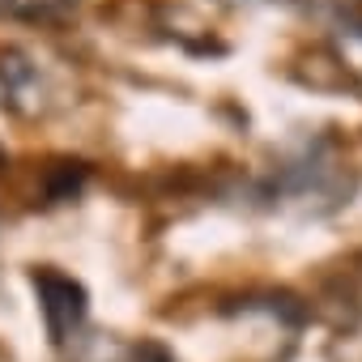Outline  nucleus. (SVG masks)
<instances>
[{"mask_svg": "<svg viewBox=\"0 0 362 362\" xmlns=\"http://www.w3.org/2000/svg\"><path fill=\"white\" fill-rule=\"evenodd\" d=\"M35 290H39V307H43V324L52 341L64 345L86 320V286L56 269H35Z\"/></svg>", "mask_w": 362, "mask_h": 362, "instance_id": "obj_1", "label": "nucleus"}, {"mask_svg": "<svg viewBox=\"0 0 362 362\" xmlns=\"http://www.w3.org/2000/svg\"><path fill=\"white\" fill-rule=\"evenodd\" d=\"M0 81H5V90H9V103L22 111V98L30 90H39V69L22 52H5L0 56Z\"/></svg>", "mask_w": 362, "mask_h": 362, "instance_id": "obj_2", "label": "nucleus"}, {"mask_svg": "<svg viewBox=\"0 0 362 362\" xmlns=\"http://www.w3.org/2000/svg\"><path fill=\"white\" fill-rule=\"evenodd\" d=\"M337 64L349 77H362V18H349L337 26Z\"/></svg>", "mask_w": 362, "mask_h": 362, "instance_id": "obj_3", "label": "nucleus"}, {"mask_svg": "<svg viewBox=\"0 0 362 362\" xmlns=\"http://www.w3.org/2000/svg\"><path fill=\"white\" fill-rule=\"evenodd\" d=\"M124 358H128V345H119L107 332L77 337V349H73V362H124Z\"/></svg>", "mask_w": 362, "mask_h": 362, "instance_id": "obj_4", "label": "nucleus"}, {"mask_svg": "<svg viewBox=\"0 0 362 362\" xmlns=\"http://www.w3.org/2000/svg\"><path fill=\"white\" fill-rule=\"evenodd\" d=\"M86 175L90 170L81 162H56L52 175H47V197L52 201H73L81 192V184H86Z\"/></svg>", "mask_w": 362, "mask_h": 362, "instance_id": "obj_5", "label": "nucleus"}, {"mask_svg": "<svg viewBox=\"0 0 362 362\" xmlns=\"http://www.w3.org/2000/svg\"><path fill=\"white\" fill-rule=\"evenodd\" d=\"M307 5L320 9V13H337L341 22H349V18L362 13V0H307Z\"/></svg>", "mask_w": 362, "mask_h": 362, "instance_id": "obj_6", "label": "nucleus"}, {"mask_svg": "<svg viewBox=\"0 0 362 362\" xmlns=\"http://www.w3.org/2000/svg\"><path fill=\"white\" fill-rule=\"evenodd\" d=\"M128 358H132V362H175V358H170V349H166V345H158V341H141L136 349H128Z\"/></svg>", "mask_w": 362, "mask_h": 362, "instance_id": "obj_7", "label": "nucleus"}, {"mask_svg": "<svg viewBox=\"0 0 362 362\" xmlns=\"http://www.w3.org/2000/svg\"><path fill=\"white\" fill-rule=\"evenodd\" d=\"M0 162H5V149H0Z\"/></svg>", "mask_w": 362, "mask_h": 362, "instance_id": "obj_8", "label": "nucleus"}, {"mask_svg": "<svg viewBox=\"0 0 362 362\" xmlns=\"http://www.w3.org/2000/svg\"><path fill=\"white\" fill-rule=\"evenodd\" d=\"M230 5H239V0H230Z\"/></svg>", "mask_w": 362, "mask_h": 362, "instance_id": "obj_9", "label": "nucleus"}]
</instances>
